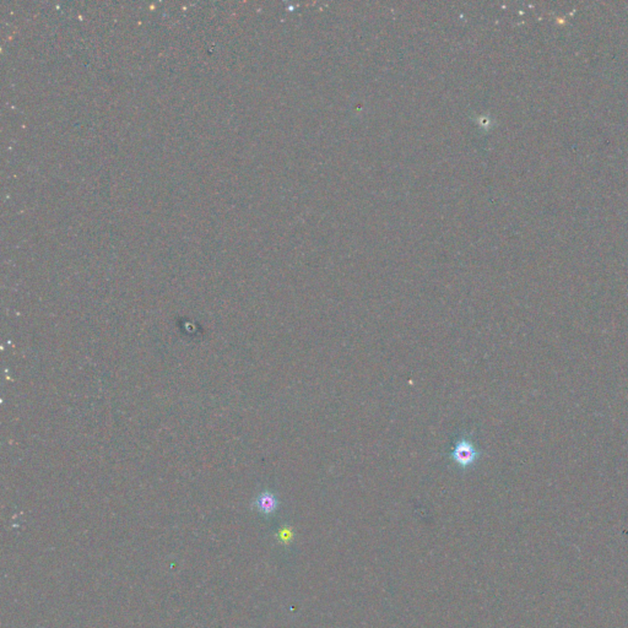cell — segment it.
Instances as JSON below:
<instances>
[{
	"label": "cell",
	"mask_w": 628,
	"mask_h": 628,
	"mask_svg": "<svg viewBox=\"0 0 628 628\" xmlns=\"http://www.w3.org/2000/svg\"><path fill=\"white\" fill-rule=\"evenodd\" d=\"M478 457H480V452L475 448V445L471 443L468 437H461L459 441L457 442L454 449L452 450V453H450L452 460L463 469H468L470 466H473L478 461Z\"/></svg>",
	"instance_id": "1"
},
{
	"label": "cell",
	"mask_w": 628,
	"mask_h": 628,
	"mask_svg": "<svg viewBox=\"0 0 628 628\" xmlns=\"http://www.w3.org/2000/svg\"><path fill=\"white\" fill-rule=\"evenodd\" d=\"M254 506L258 509L259 513H262L264 516H270L277 512L279 501L274 493L270 491H264L259 495L258 497L255 498Z\"/></svg>",
	"instance_id": "2"
}]
</instances>
